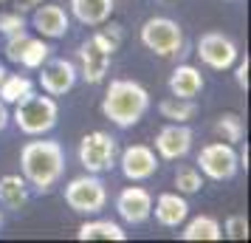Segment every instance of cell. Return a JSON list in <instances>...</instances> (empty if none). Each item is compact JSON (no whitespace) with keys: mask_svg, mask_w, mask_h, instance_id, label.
<instances>
[{"mask_svg":"<svg viewBox=\"0 0 251 243\" xmlns=\"http://www.w3.org/2000/svg\"><path fill=\"white\" fill-rule=\"evenodd\" d=\"M20 170H23V178L37 192H51L59 184L62 173H65L62 144L51 139L25 141L23 150H20Z\"/></svg>","mask_w":251,"mask_h":243,"instance_id":"6da1fadb","label":"cell"},{"mask_svg":"<svg viewBox=\"0 0 251 243\" xmlns=\"http://www.w3.org/2000/svg\"><path fill=\"white\" fill-rule=\"evenodd\" d=\"M150 110V93L136 80H113L102 99V113L116 128H133Z\"/></svg>","mask_w":251,"mask_h":243,"instance_id":"7a4b0ae2","label":"cell"},{"mask_svg":"<svg viewBox=\"0 0 251 243\" xmlns=\"http://www.w3.org/2000/svg\"><path fill=\"white\" fill-rule=\"evenodd\" d=\"M122 46V26L110 23L104 31H96L91 34L85 43L79 46V77L88 85H102L107 71H110V57L113 51Z\"/></svg>","mask_w":251,"mask_h":243,"instance_id":"3957f363","label":"cell"},{"mask_svg":"<svg viewBox=\"0 0 251 243\" xmlns=\"http://www.w3.org/2000/svg\"><path fill=\"white\" fill-rule=\"evenodd\" d=\"M14 125L23 130L25 136H46L57 128V119H59V105L54 96H48L46 91L43 93H28L23 96L20 102L14 105Z\"/></svg>","mask_w":251,"mask_h":243,"instance_id":"277c9868","label":"cell"},{"mask_svg":"<svg viewBox=\"0 0 251 243\" xmlns=\"http://www.w3.org/2000/svg\"><path fill=\"white\" fill-rule=\"evenodd\" d=\"M141 46L161 59H172L183 48V28L172 17H150L141 26Z\"/></svg>","mask_w":251,"mask_h":243,"instance_id":"5b68a950","label":"cell"},{"mask_svg":"<svg viewBox=\"0 0 251 243\" xmlns=\"http://www.w3.org/2000/svg\"><path fill=\"white\" fill-rule=\"evenodd\" d=\"M65 204L79 215H96L107 207V189L96 173H85L71 178L65 187Z\"/></svg>","mask_w":251,"mask_h":243,"instance_id":"8992f818","label":"cell"},{"mask_svg":"<svg viewBox=\"0 0 251 243\" xmlns=\"http://www.w3.org/2000/svg\"><path fill=\"white\" fill-rule=\"evenodd\" d=\"M79 164L85 167V173H107L116 167V159H119V144L110 133L104 130H93L88 136H82L79 141Z\"/></svg>","mask_w":251,"mask_h":243,"instance_id":"52a82bcc","label":"cell"},{"mask_svg":"<svg viewBox=\"0 0 251 243\" xmlns=\"http://www.w3.org/2000/svg\"><path fill=\"white\" fill-rule=\"evenodd\" d=\"M198 164H201V175L212 178V181H231L240 170L237 150L228 141H212V144L201 147Z\"/></svg>","mask_w":251,"mask_h":243,"instance_id":"ba28073f","label":"cell"},{"mask_svg":"<svg viewBox=\"0 0 251 243\" xmlns=\"http://www.w3.org/2000/svg\"><path fill=\"white\" fill-rule=\"evenodd\" d=\"M198 57L212 71H228L237 62L240 51H237V43L231 37H226L223 31H206L198 40Z\"/></svg>","mask_w":251,"mask_h":243,"instance_id":"9c48e42d","label":"cell"},{"mask_svg":"<svg viewBox=\"0 0 251 243\" xmlns=\"http://www.w3.org/2000/svg\"><path fill=\"white\" fill-rule=\"evenodd\" d=\"M6 57L17 62V65H23V68H40L51 57V46L40 37L17 31V34L6 37Z\"/></svg>","mask_w":251,"mask_h":243,"instance_id":"30bf717a","label":"cell"},{"mask_svg":"<svg viewBox=\"0 0 251 243\" xmlns=\"http://www.w3.org/2000/svg\"><path fill=\"white\" fill-rule=\"evenodd\" d=\"M40 88L48 93V96H65V93L76 85L79 80V71L76 65L65 57H48L43 65H40Z\"/></svg>","mask_w":251,"mask_h":243,"instance_id":"8fae6325","label":"cell"},{"mask_svg":"<svg viewBox=\"0 0 251 243\" xmlns=\"http://www.w3.org/2000/svg\"><path fill=\"white\" fill-rule=\"evenodd\" d=\"M119 167L127 181H147L158 170V156L147 144H130L119 156Z\"/></svg>","mask_w":251,"mask_h":243,"instance_id":"7c38bea8","label":"cell"},{"mask_svg":"<svg viewBox=\"0 0 251 243\" xmlns=\"http://www.w3.org/2000/svg\"><path fill=\"white\" fill-rule=\"evenodd\" d=\"M116 212L130 226L144 223L152 215V195H150V189H144V187H125L116 195Z\"/></svg>","mask_w":251,"mask_h":243,"instance_id":"4fadbf2b","label":"cell"},{"mask_svg":"<svg viewBox=\"0 0 251 243\" xmlns=\"http://www.w3.org/2000/svg\"><path fill=\"white\" fill-rule=\"evenodd\" d=\"M155 150L164 162H178L192 150V130L181 122H170L167 128L158 130L155 136Z\"/></svg>","mask_w":251,"mask_h":243,"instance_id":"5bb4252c","label":"cell"},{"mask_svg":"<svg viewBox=\"0 0 251 243\" xmlns=\"http://www.w3.org/2000/svg\"><path fill=\"white\" fill-rule=\"evenodd\" d=\"M31 26L48 40H59V37H65L71 31V17L62 6H54V3L43 6L40 3L34 9V14H31Z\"/></svg>","mask_w":251,"mask_h":243,"instance_id":"9a60e30c","label":"cell"},{"mask_svg":"<svg viewBox=\"0 0 251 243\" xmlns=\"http://www.w3.org/2000/svg\"><path fill=\"white\" fill-rule=\"evenodd\" d=\"M152 215H155V220L161 226L175 229V226H181L183 220L189 218V204H186V198L181 192H161L152 201Z\"/></svg>","mask_w":251,"mask_h":243,"instance_id":"2e32d148","label":"cell"},{"mask_svg":"<svg viewBox=\"0 0 251 243\" xmlns=\"http://www.w3.org/2000/svg\"><path fill=\"white\" fill-rule=\"evenodd\" d=\"M203 91V74L195 65H178L170 77V93L178 99H195L198 93Z\"/></svg>","mask_w":251,"mask_h":243,"instance_id":"e0dca14e","label":"cell"},{"mask_svg":"<svg viewBox=\"0 0 251 243\" xmlns=\"http://www.w3.org/2000/svg\"><path fill=\"white\" fill-rule=\"evenodd\" d=\"M116 3L113 0H71V14L82 26H102L110 20Z\"/></svg>","mask_w":251,"mask_h":243,"instance_id":"ac0fdd59","label":"cell"},{"mask_svg":"<svg viewBox=\"0 0 251 243\" xmlns=\"http://www.w3.org/2000/svg\"><path fill=\"white\" fill-rule=\"evenodd\" d=\"M79 241H127V232L122 223H116L110 218H96V220H85L76 229Z\"/></svg>","mask_w":251,"mask_h":243,"instance_id":"d6986e66","label":"cell"},{"mask_svg":"<svg viewBox=\"0 0 251 243\" xmlns=\"http://www.w3.org/2000/svg\"><path fill=\"white\" fill-rule=\"evenodd\" d=\"M0 204L6 209H14V212H20L28 204V181L23 175L9 173L0 178Z\"/></svg>","mask_w":251,"mask_h":243,"instance_id":"ffe728a7","label":"cell"},{"mask_svg":"<svg viewBox=\"0 0 251 243\" xmlns=\"http://www.w3.org/2000/svg\"><path fill=\"white\" fill-rule=\"evenodd\" d=\"M181 238L183 241H220L223 238V226L212 215H198V218H192L183 226Z\"/></svg>","mask_w":251,"mask_h":243,"instance_id":"44dd1931","label":"cell"},{"mask_svg":"<svg viewBox=\"0 0 251 243\" xmlns=\"http://www.w3.org/2000/svg\"><path fill=\"white\" fill-rule=\"evenodd\" d=\"M158 113L167 119V122H192L195 113H198V105L195 99H178V96H170V99H161L158 102Z\"/></svg>","mask_w":251,"mask_h":243,"instance_id":"7402d4cb","label":"cell"},{"mask_svg":"<svg viewBox=\"0 0 251 243\" xmlns=\"http://www.w3.org/2000/svg\"><path fill=\"white\" fill-rule=\"evenodd\" d=\"M31 91H34V82L23 74H6V80L0 82V99L6 105H17Z\"/></svg>","mask_w":251,"mask_h":243,"instance_id":"603a6c76","label":"cell"},{"mask_svg":"<svg viewBox=\"0 0 251 243\" xmlns=\"http://www.w3.org/2000/svg\"><path fill=\"white\" fill-rule=\"evenodd\" d=\"M215 130L223 136V141H228V144H240V141H243V133H246V128H243V119H240L237 113L217 116Z\"/></svg>","mask_w":251,"mask_h":243,"instance_id":"cb8c5ba5","label":"cell"},{"mask_svg":"<svg viewBox=\"0 0 251 243\" xmlns=\"http://www.w3.org/2000/svg\"><path fill=\"white\" fill-rule=\"evenodd\" d=\"M175 187H178L181 195H195V192L203 189V175L195 167H178L175 170Z\"/></svg>","mask_w":251,"mask_h":243,"instance_id":"d4e9b609","label":"cell"},{"mask_svg":"<svg viewBox=\"0 0 251 243\" xmlns=\"http://www.w3.org/2000/svg\"><path fill=\"white\" fill-rule=\"evenodd\" d=\"M223 235L231 238V241H249V218L246 215H231V218H226Z\"/></svg>","mask_w":251,"mask_h":243,"instance_id":"484cf974","label":"cell"},{"mask_svg":"<svg viewBox=\"0 0 251 243\" xmlns=\"http://www.w3.org/2000/svg\"><path fill=\"white\" fill-rule=\"evenodd\" d=\"M17 31H25V17L20 12H6L0 14V34L3 37H12Z\"/></svg>","mask_w":251,"mask_h":243,"instance_id":"4316f807","label":"cell"},{"mask_svg":"<svg viewBox=\"0 0 251 243\" xmlns=\"http://www.w3.org/2000/svg\"><path fill=\"white\" fill-rule=\"evenodd\" d=\"M249 68H251V59H249V54H246V57H237L234 80H237V88H240L243 93H249Z\"/></svg>","mask_w":251,"mask_h":243,"instance_id":"83f0119b","label":"cell"},{"mask_svg":"<svg viewBox=\"0 0 251 243\" xmlns=\"http://www.w3.org/2000/svg\"><path fill=\"white\" fill-rule=\"evenodd\" d=\"M9 119H12V113H9V105L0 99V133L6 130V125H9Z\"/></svg>","mask_w":251,"mask_h":243,"instance_id":"f1b7e54d","label":"cell"},{"mask_svg":"<svg viewBox=\"0 0 251 243\" xmlns=\"http://www.w3.org/2000/svg\"><path fill=\"white\" fill-rule=\"evenodd\" d=\"M6 74H9V71H6V68H3V65H0V82L6 80Z\"/></svg>","mask_w":251,"mask_h":243,"instance_id":"f546056e","label":"cell"},{"mask_svg":"<svg viewBox=\"0 0 251 243\" xmlns=\"http://www.w3.org/2000/svg\"><path fill=\"white\" fill-rule=\"evenodd\" d=\"M161 3H164V6H175V3H178V0H161Z\"/></svg>","mask_w":251,"mask_h":243,"instance_id":"4dcf8cb0","label":"cell"},{"mask_svg":"<svg viewBox=\"0 0 251 243\" xmlns=\"http://www.w3.org/2000/svg\"><path fill=\"white\" fill-rule=\"evenodd\" d=\"M0 226H3V215H0Z\"/></svg>","mask_w":251,"mask_h":243,"instance_id":"1f68e13d","label":"cell"}]
</instances>
